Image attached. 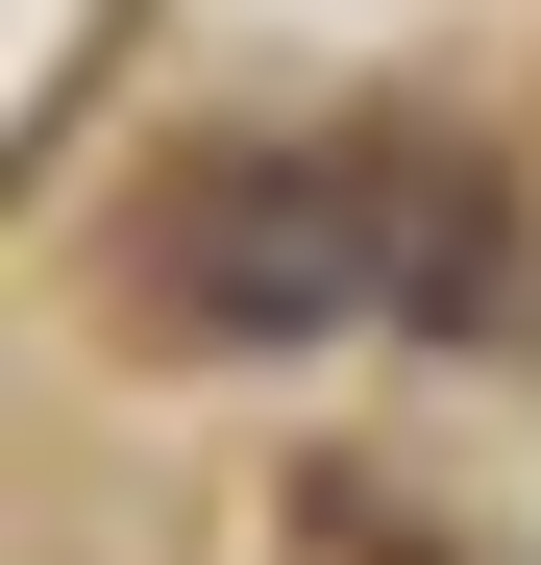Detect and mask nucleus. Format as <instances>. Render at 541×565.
I'll use <instances>...</instances> for the list:
<instances>
[{
    "mask_svg": "<svg viewBox=\"0 0 541 565\" xmlns=\"http://www.w3.org/2000/svg\"><path fill=\"white\" fill-rule=\"evenodd\" d=\"M124 296L222 369H296L344 320H418V344H492L517 320V198L443 148H198L172 198L124 222Z\"/></svg>",
    "mask_w": 541,
    "mask_h": 565,
    "instance_id": "f257e3e1",
    "label": "nucleus"
}]
</instances>
